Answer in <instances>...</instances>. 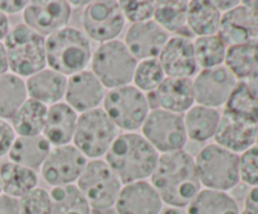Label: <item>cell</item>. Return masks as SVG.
<instances>
[{
    "instance_id": "cell-40",
    "label": "cell",
    "mask_w": 258,
    "mask_h": 214,
    "mask_svg": "<svg viewBox=\"0 0 258 214\" xmlns=\"http://www.w3.org/2000/svg\"><path fill=\"white\" fill-rule=\"evenodd\" d=\"M15 140V132L12 125L0 118V158L9 153Z\"/></svg>"
},
{
    "instance_id": "cell-20",
    "label": "cell",
    "mask_w": 258,
    "mask_h": 214,
    "mask_svg": "<svg viewBox=\"0 0 258 214\" xmlns=\"http://www.w3.org/2000/svg\"><path fill=\"white\" fill-rule=\"evenodd\" d=\"M118 214H160L163 200L146 180L125 184L115 204Z\"/></svg>"
},
{
    "instance_id": "cell-33",
    "label": "cell",
    "mask_w": 258,
    "mask_h": 214,
    "mask_svg": "<svg viewBox=\"0 0 258 214\" xmlns=\"http://www.w3.org/2000/svg\"><path fill=\"white\" fill-rule=\"evenodd\" d=\"M193 47L198 68L211 69L224 64L227 45L217 34L198 37L193 40Z\"/></svg>"
},
{
    "instance_id": "cell-30",
    "label": "cell",
    "mask_w": 258,
    "mask_h": 214,
    "mask_svg": "<svg viewBox=\"0 0 258 214\" xmlns=\"http://www.w3.org/2000/svg\"><path fill=\"white\" fill-rule=\"evenodd\" d=\"M258 64V40L227 48L224 65L238 81H246Z\"/></svg>"
},
{
    "instance_id": "cell-4",
    "label": "cell",
    "mask_w": 258,
    "mask_h": 214,
    "mask_svg": "<svg viewBox=\"0 0 258 214\" xmlns=\"http://www.w3.org/2000/svg\"><path fill=\"white\" fill-rule=\"evenodd\" d=\"M9 69L18 77H30L47 67L45 38L25 24L9 30L4 39Z\"/></svg>"
},
{
    "instance_id": "cell-18",
    "label": "cell",
    "mask_w": 258,
    "mask_h": 214,
    "mask_svg": "<svg viewBox=\"0 0 258 214\" xmlns=\"http://www.w3.org/2000/svg\"><path fill=\"white\" fill-rule=\"evenodd\" d=\"M105 95V87L92 70H81L67 80L66 103L80 115L100 107Z\"/></svg>"
},
{
    "instance_id": "cell-46",
    "label": "cell",
    "mask_w": 258,
    "mask_h": 214,
    "mask_svg": "<svg viewBox=\"0 0 258 214\" xmlns=\"http://www.w3.org/2000/svg\"><path fill=\"white\" fill-rule=\"evenodd\" d=\"M212 3H213L214 7H216L222 14L229 12L231 9L236 8L237 5H239V2H212Z\"/></svg>"
},
{
    "instance_id": "cell-15",
    "label": "cell",
    "mask_w": 258,
    "mask_h": 214,
    "mask_svg": "<svg viewBox=\"0 0 258 214\" xmlns=\"http://www.w3.org/2000/svg\"><path fill=\"white\" fill-rule=\"evenodd\" d=\"M257 127V123L224 110L214 140L218 146L238 155L256 144Z\"/></svg>"
},
{
    "instance_id": "cell-22",
    "label": "cell",
    "mask_w": 258,
    "mask_h": 214,
    "mask_svg": "<svg viewBox=\"0 0 258 214\" xmlns=\"http://www.w3.org/2000/svg\"><path fill=\"white\" fill-rule=\"evenodd\" d=\"M78 113L66 102L49 106L42 135L52 146L70 145L75 136Z\"/></svg>"
},
{
    "instance_id": "cell-9",
    "label": "cell",
    "mask_w": 258,
    "mask_h": 214,
    "mask_svg": "<svg viewBox=\"0 0 258 214\" xmlns=\"http://www.w3.org/2000/svg\"><path fill=\"white\" fill-rule=\"evenodd\" d=\"M77 186L92 209L106 210L115 206L122 183L105 160L87 161Z\"/></svg>"
},
{
    "instance_id": "cell-39",
    "label": "cell",
    "mask_w": 258,
    "mask_h": 214,
    "mask_svg": "<svg viewBox=\"0 0 258 214\" xmlns=\"http://www.w3.org/2000/svg\"><path fill=\"white\" fill-rule=\"evenodd\" d=\"M239 180L249 186H258V146L253 145L239 156Z\"/></svg>"
},
{
    "instance_id": "cell-50",
    "label": "cell",
    "mask_w": 258,
    "mask_h": 214,
    "mask_svg": "<svg viewBox=\"0 0 258 214\" xmlns=\"http://www.w3.org/2000/svg\"><path fill=\"white\" fill-rule=\"evenodd\" d=\"M256 144H257V146H258V127H257V136H256Z\"/></svg>"
},
{
    "instance_id": "cell-17",
    "label": "cell",
    "mask_w": 258,
    "mask_h": 214,
    "mask_svg": "<svg viewBox=\"0 0 258 214\" xmlns=\"http://www.w3.org/2000/svg\"><path fill=\"white\" fill-rule=\"evenodd\" d=\"M158 59L166 77L190 78L199 69L194 55L193 40L185 35L169 38Z\"/></svg>"
},
{
    "instance_id": "cell-1",
    "label": "cell",
    "mask_w": 258,
    "mask_h": 214,
    "mask_svg": "<svg viewBox=\"0 0 258 214\" xmlns=\"http://www.w3.org/2000/svg\"><path fill=\"white\" fill-rule=\"evenodd\" d=\"M150 179L163 203L175 208L188 206L202 190L194 158L184 150L159 155Z\"/></svg>"
},
{
    "instance_id": "cell-42",
    "label": "cell",
    "mask_w": 258,
    "mask_h": 214,
    "mask_svg": "<svg viewBox=\"0 0 258 214\" xmlns=\"http://www.w3.org/2000/svg\"><path fill=\"white\" fill-rule=\"evenodd\" d=\"M241 214H258V186H253L248 191Z\"/></svg>"
},
{
    "instance_id": "cell-28",
    "label": "cell",
    "mask_w": 258,
    "mask_h": 214,
    "mask_svg": "<svg viewBox=\"0 0 258 214\" xmlns=\"http://www.w3.org/2000/svg\"><path fill=\"white\" fill-rule=\"evenodd\" d=\"M48 106L28 97L12 117V127L22 137L42 135Z\"/></svg>"
},
{
    "instance_id": "cell-47",
    "label": "cell",
    "mask_w": 258,
    "mask_h": 214,
    "mask_svg": "<svg viewBox=\"0 0 258 214\" xmlns=\"http://www.w3.org/2000/svg\"><path fill=\"white\" fill-rule=\"evenodd\" d=\"M9 20H8V17L5 14H3L0 12V40L5 39V37L9 33Z\"/></svg>"
},
{
    "instance_id": "cell-49",
    "label": "cell",
    "mask_w": 258,
    "mask_h": 214,
    "mask_svg": "<svg viewBox=\"0 0 258 214\" xmlns=\"http://www.w3.org/2000/svg\"><path fill=\"white\" fill-rule=\"evenodd\" d=\"M163 214H186V211L183 208H175V206H170V208L165 209Z\"/></svg>"
},
{
    "instance_id": "cell-10",
    "label": "cell",
    "mask_w": 258,
    "mask_h": 214,
    "mask_svg": "<svg viewBox=\"0 0 258 214\" xmlns=\"http://www.w3.org/2000/svg\"><path fill=\"white\" fill-rule=\"evenodd\" d=\"M141 135L160 154L183 150L188 136L181 115L153 108L141 126Z\"/></svg>"
},
{
    "instance_id": "cell-5",
    "label": "cell",
    "mask_w": 258,
    "mask_h": 214,
    "mask_svg": "<svg viewBox=\"0 0 258 214\" xmlns=\"http://www.w3.org/2000/svg\"><path fill=\"white\" fill-rule=\"evenodd\" d=\"M194 161L199 181L206 189L228 191L239 183V155L217 144L204 146Z\"/></svg>"
},
{
    "instance_id": "cell-36",
    "label": "cell",
    "mask_w": 258,
    "mask_h": 214,
    "mask_svg": "<svg viewBox=\"0 0 258 214\" xmlns=\"http://www.w3.org/2000/svg\"><path fill=\"white\" fill-rule=\"evenodd\" d=\"M165 73L158 58L144 59L138 62L134 72L133 82L143 93H154L165 80Z\"/></svg>"
},
{
    "instance_id": "cell-21",
    "label": "cell",
    "mask_w": 258,
    "mask_h": 214,
    "mask_svg": "<svg viewBox=\"0 0 258 214\" xmlns=\"http://www.w3.org/2000/svg\"><path fill=\"white\" fill-rule=\"evenodd\" d=\"M154 95L158 108L176 115L185 113L196 103L191 78L165 77Z\"/></svg>"
},
{
    "instance_id": "cell-2",
    "label": "cell",
    "mask_w": 258,
    "mask_h": 214,
    "mask_svg": "<svg viewBox=\"0 0 258 214\" xmlns=\"http://www.w3.org/2000/svg\"><path fill=\"white\" fill-rule=\"evenodd\" d=\"M158 160V151L136 132L118 133L105 155V161L122 185L150 178Z\"/></svg>"
},
{
    "instance_id": "cell-8",
    "label": "cell",
    "mask_w": 258,
    "mask_h": 214,
    "mask_svg": "<svg viewBox=\"0 0 258 214\" xmlns=\"http://www.w3.org/2000/svg\"><path fill=\"white\" fill-rule=\"evenodd\" d=\"M118 135V128L110 120L102 107L78 115L73 145L86 158L105 156Z\"/></svg>"
},
{
    "instance_id": "cell-52",
    "label": "cell",
    "mask_w": 258,
    "mask_h": 214,
    "mask_svg": "<svg viewBox=\"0 0 258 214\" xmlns=\"http://www.w3.org/2000/svg\"><path fill=\"white\" fill-rule=\"evenodd\" d=\"M257 40H258V38H257Z\"/></svg>"
},
{
    "instance_id": "cell-14",
    "label": "cell",
    "mask_w": 258,
    "mask_h": 214,
    "mask_svg": "<svg viewBox=\"0 0 258 214\" xmlns=\"http://www.w3.org/2000/svg\"><path fill=\"white\" fill-rule=\"evenodd\" d=\"M71 14V3L68 2H29L23 12V19L28 28L45 38L67 27Z\"/></svg>"
},
{
    "instance_id": "cell-25",
    "label": "cell",
    "mask_w": 258,
    "mask_h": 214,
    "mask_svg": "<svg viewBox=\"0 0 258 214\" xmlns=\"http://www.w3.org/2000/svg\"><path fill=\"white\" fill-rule=\"evenodd\" d=\"M52 150V145L43 135L33 137H15L9 150V158L13 163L27 166L29 169L40 168Z\"/></svg>"
},
{
    "instance_id": "cell-12",
    "label": "cell",
    "mask_w": 258,
    "mask_h": 214,
    "mask_svg": "<svg viewBox=\"0 0 258 214\" xmlns=\"http://www.w3.org/2000/svg\"><path fill=\"white\" fill-rule=\"evenodd\" d=\"M87 161L75 145L55 146L40 166L42 178L53 188L71 185L78 180Z\"/></svg>"
},
{
    "instance_id": "cell-44",
    "label": "cell",
    "mask_w": 258,
    "mask_h": 214,
    "mask_svg": "<svg viewBox=\"0 0 258 214\" xmlns=\"http://www.w3.org/2000/svg\"><path fill=\"white\" fill-rule=\"evenodd\" d=\"M244 82H246V85L248 86L252 95H253L258 100V64L254 67V69L252 70L251 75L248 76V78H247Z\"/></svg>"
},
{
    "instance_id": "cell-23",
    "label": "cell",
    "mask_w": 258,
    "mask_h": 214,
    "mask_svg": "<svg viewBox=\"0 0 258 214\" xmlns=\"http://www.w3.org/2000/svg\"><path fill=\"white\" fill-rule=\"evenodd\" d=\"M67 80L66 76L50 68H44L28 77L25 82L27 93L29 98L49 107L54 103L60 102V100L64 97Z\"/></svg>"
},
{
    "instance_id": "cell-11",
    "label": "cell",
    "mask_w": 258,
    "mask_h": 214,
    "mask_svg": "<svg viewBox=\"0 0 258 214\" xmlns=\"http://www.w3.org/2000/svg\"><path fill=\"white\" fill-rule=\"evenodd\" d=\"M82 27L88 39L102 43L117 39L125 28V17L118 2L88 3L82 13Z\"/></svg>"
},
{
    "instance_id": "cell-16",
    "label": "cell",
    "mask_w": 258,
    "mask_h": 214,
    "mask_svg": "<svg viewBox=\"0 0 258 214\" xmlns=\"http://www.w3.org/2000/svg\"><path fill=\"white\" fill-rule=\"evenodd\" d=\"M169 38V33L151 19L131 24L125 34L123 44L133 57L140 62L144 59L158 58Z\"/></svg>"
},
{
    "instance_id": "cell-43",
    "label": "cell",
    "mask_w": 258,
    "mask_h": 214,
    "mask_svg": "<svg viewBox=\"0 0 258 214\" xmlns=\"http://www.w3.org/2000/svg\"><path fill=\"white\" fill-rule=\"evenodd\" d=\"M29 2H18V0H0V12L3 14H15V13L24 12Z\"/></svg>"
},
{
    "instance_id": "cell-38",
    "label": "cell",
    "mask_w": 258,
    "mask_h": 214,
    "mask_svg": "<svg viewBox=\"0 0 258 214\" xmlns=\"http://www.w3.org/2000/svg\"><path fill=\"white\" fill-rule=\"evenodd\" d=\"M125 20L127 19L133 24L148 22L153 19L155 2H138V0H126L118 2Z\"/></svg>"
},
{
    "instance_id": "cell-32",
    "label": "cell",
    "mask_w": 258,
    "mask_h": 214,
    "mask_svg": "<svg viewBox=\"0 0 258 214\" xmlns=\"http://www.w3.org/2000/svg\"><path fill=\"white\" fill-rule=\"evenodd\" d=\"M28 98L27 87L22 77L5 73L0 76V118L8 120L15 115Z\"/></svg>"
},
{
    "instance_id": "cell-35",
    "label": "cell",
    "mask_w": 258,
    "mask_h": 214,
    "mask_svg": "<svg viewBox=\"0 0 258 214\" xmlns=\"http://www.w3.org/2000/svg\"><path fill=\"white\" fill-rule=\"evenodd\" d=\"M228 112L247 118L258 125V100L252 95L244 81H238L226 102Z\"/></svg>"
},
{
    "instance_id": "cell-37",
    "label": "cell",
    "mask_w": 258,
    "mask_h": 214,
    "mask_svg": "<svg viewBox=\"0 0 258 214\" xmlns=\"http://www.w3.org/2000/svg\"><path fill=\"white\" fill-rule=\"evenodd\" d=\"M19 208L20 214H52L49 193L37 186L19 199Z\"/></svg>"
},
{
    "instance_id": "cell-34",
    "label": "cell",
    "mask_w": 258,
    "mask_h": 214,
    "mask_svg": "<svg viewBox=\"0 0 258 214\" xmlns=\"http://www.w3.org/2000/svg\"><path fill=\"white\" fill-rule=\"evenodd\" d=\"M188 2L183 0H165L155 2L153 20L165 32L176 33L186 24Z\"/></svg>"
},
{
    "instance_id": "cell-51",
    "label": "cell",
    "mask_w": 258,
    "mask_h": 214,
    "mask_svg": "<svg viewBox=\"0 0 258 214\" xmlns=\"http://www.w3.org/2000/svg\"><path fill=\"white\" fill-rule=\"evenodd\" d=\"M0 194H2V188H0Z\"/></svg>"
},
{
    "instance_id": "cell-31",
    "label": "cell",
    "mask_w": 258,
    "mask_h": 214,
    "mask_svg": "<svg viewBox=\"0 0 258 214\" xmlns=\"http://www.w3.org/2000/svg\"><path fill=\"white\" fill-rule=\"evenodd\" d=\"M52 214H91L92 208L77 185L54 186L49 191Z\"/></svg>"
},
{
    "instance_id": "cell-29",
    "label": "cell",
    "mask_w": 258,
    "mask_h": 214,
    "mask_svg": "<svg viewBox=\"0 0 258 214\" xmlns=\"http://www.w3.org/2000/svg\"><path fill=\"white\" fill-rule=\"evenodd\" d=\"M186 208V214H241L233 196L212 189H202Z\"/></svg>"
},
{
    "instance_id": "cell-13",
    "label": "cell",
    "mask_w": 258,
    "mask_h": 214,
    "mask_svg": "<svg viewBox=\"0 0 258 214\" xmlns=\"http://www.w3.org/2000/svg\"><path fill=\"white\" fill-rule=\"evenodd\" d=\"M237 82L238 80L224 64L202 69L193 80L196 103L212 108L224 106Z\"/></svg>"
},
{
    "instance_id": "cell-27",
    "label": "cell",
    "mask_w": 258,
    "mask_h": 214,
    "mask_svg": "<svg viewBox=\"0 0 258 214\" xmlns=\"http://www.w3.org/2000/svg\"><path fill=\"white\" fill-rule=\"evenodd\" d=\"M222 13L212 2L193 0L188 3L186 25L197 37L216 35L221 25Z\"/></svg>"
},
{
    "instance_id": "cell-45",
    "label": "cell",
    "mask_w": 258,
    "mask_h": 214,
    "mask_svg": "<svg viewBox=\"0 0 258 214\" xmlns=\"http://www.w3.org/2000/svg\"><path fill=\"white\" fill-rule=\"evenodd\" d=\"M8 69H9V63H8L7 50H5L4 44L0 42V76L8 73Z\"/></svg>"
},
{
    "instance_id": "cell-3",
    "label": "cell",
    "mask_w": 258,
    "mask_h": 214,
    "mask_svg": "<svg viewBox=\"0 0 258 214\" xmlns=\"http://www.w3.org/2000/svg\"><path fill=\"white\" fill-rule=\"evenodd\" d=\"M92 53L88 37L76 28L66 27L45 38L48 67L66 77L85 70Z\"/></svg>"
},
{
    "instance_id": "cell-48",
    "label": "cell",
    "mask_w": 258,
    "mask_h": 214,
    "mask_svg": "<svg viewBox=\"0 0 258 214\" xmlns=\"http://www.w3.org/2000/svg\"><path fill=\"white\" fill-rule=\"evenodd\" d=\"M242 4L244 7H247L248 9H251L252 12L256 13L258 15V0H249V2H242Z\"/></svg>"
},
{
    "instance_id": "cell-7",
    "label": "cell",
    "mask_w": 258,
    "mask_h": 214,
    "mask_svg": "<svg viewBox=\"0 0 258 214\" xmlns=\"http://www.w3.org/2000/svg\"><path fill=\"white\" fill-rule=\"evenodd\" d=\"M102 106L116 127L125 132H135L141 128L150 112V103L145 93L131 85L108 90Z\"/></svg>"
},
{
    "instance_id": "cell-26",
    "label": "cell",
    "mask_w": 258,
    "mask_h": 214,
    "mask_svg": "<svg viewBox=\"0 0 258 214\" xmlns=\"http://www.w3.org/2000/svg\"><path fill=\"white\" fill-rule=\"evenodd\" d=\"M38 175L33 169L17 163H5L0 166V188L3 194L20 199L37 188Z\"/></svg>"
},
{
    "instance_id": "cell-6",
    "label": "cell",
    "mask_w": 258,
    "mask_h": 214,
    "mask_svg": "<svg viewBox=\"0 0 258 214\" xmlns=\"http://www.w3.org/2000/svg\"><path fill=\"white\" fill-rule=\"evenodd\" d=\"M136 64L138 60L118 39L98 45L91 58V70L108 90L130 85Z\"/></svg>"
},
{
    "instance_id": "cell-41",
    "label": "cell",
    "mask_w": 258,
    "mask_h": 214,
    "mask_svg": "<svg viewBox=\"0 0 258 214\" xmlns=\"http://www.w3.org/2000/svg\"><path fill=\"white\" fill-rule=\"evenodd\" d=\"M0 214H20L19 199L0 194Z\"/></svg>"
},
{
    "instance_id": "cell-19",
    "label": "cell",
    "mask_w": 258,
    "mask_h": 214,
    "mask_svg": "<svg viewBox=\"0 0 258 214\" xmlns=\"http://www.w3.org/2000/svg\"><path fill=\"white\" fill-rule=\"evenodd\" d=\"M227 48L256 40L258 38V15L242 3L222 14L217 33Z\"/></svg>"
},
{
    "instance_id": "cell-24",
    "label": "cell",
    "mask_w": 258,
    "mask_h": 214,
    "mask_svg": "<svg viewBox=\"0 0 258 214\" xmlns=\"http://www.w3.org/2000/svg\"><path fill=\"white\" fill-rule=\"evenodd\" d=\"M185 132L189 140L196 142H206L214 137L221 112L218 108L206 107V106L194 105L183 116Z\"/></svg>"
}]
</instances>
